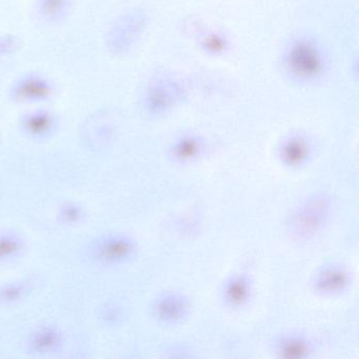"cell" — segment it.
Listing matches in <instances>:
<instances>
[{
	"label": "cell",
	"instance_id": "20",
	"mask_svg": "<svg viewBox=\"0 0 359 359\" xmlns=\"http://www.w3.org/2000/svg\"><path fill=\"white\" fill-rule=\"evenodd\" d=\"M20 41L16 35L10 33L0 34V58H7L20 50Z\"/></svg>",
	"mask_w": 359,
	"mask_h": 359
},
{
	"label": "cell",
	"instance_id": "13",
	"mask_svg": "<svg viewBox=\"0 0 359 359\" xmlns=\"http://www.w3.org/2000/svg\"><path fill=\"white\" fill-rule=\"evenodd\" d=\"M26 243L22 235L12 231L0 232V264L18 259L24 253Z\"/></svg>",
	"mask_w": 359,
	"mask_h": 359
},
{
	"label": "cell",
	"instance_id": "12",
	"mask_svg": "<svg viewBox=\"0 0 359 359\" xmlns=\"http://www.w3.org/2000/svg\"><path fill=\"white\" fill-rule=\"evenodd\" d=\"M73 0H36L35 10L46 24H58L66 20L72 9Z\"/></svg>",
	"mask_w": 359,
	"mask_h": 359
},
{
	"label": "cell",
	"instance_id": "18",
	"mask_svg": "<svg viewBox=\"0 0 359 359\" xmlns=\"http://www.w3.org/2000/svg\"><path fill=\"white\" fill-rule=\"evenodd\" d=\"M28 291V283L25 281L6 283L3 287H0V302L10 304L20 302L26 296Z\"/></svg>",
	"mask_w": 359,
	"mask_h": 359
},
{
	"label": "cell",
	"instance_id": "14",
	"mask_svg": "<svg viewBox=\"0 0 359 359\" xmlns=\"http://www.w3.org/2000/svg\"><path fill=\"white\" fill-rule=\"evenodd\" d=\"M203 150V140L197 136L186 135L174 142L172 147V156L180 163H190L194 161Z\"/></svg>",
	"mask_w": 359,
	"mask_h": 359
},
{
	"label": "cell",
	"instance_id": "6",
	"mask_svg": "<svg viewBox=\"0 0 359 359\" xmlns=\"http://www.w3.org/2000/svg\"><path fill=\"white\" fill-rule=\"evenodd\" d=\"M56 88L49 77L39 72L20 75L10 86L9 95L18 104H41L55 95Z\"/></svg>",
	"mask_w": 359,
	"mask_h": 359
},
{
	"label": "cell",
	"instance_id": "19",
	"mask_svg": "<svg viewBox=\"0 0 359 359\" xmlns=\"http://www.w3.org/2000/svg\"><path fill=\"white\" fill-rule=\"evenodd\" d=\"M85 216V210L79 203H73V201H68L65 203L60 208L58 211V217H60V222L66 224V226H74V224H79Z\"/></svg>",
	"mask_w": 359,
	"mask_h": 359
},
{
	"label": "cell",
	"instance_id": "10",
	"mask_svg": "<svg viewBox=\"0 0 359 359\" xmlns=\"http://www.w3.org/2000/svg\"><path fill=\"white\" fill-rule=\"evenodd\" d=\"M64 342V334L56 325H43L36 327L28 339V346L32 352L51 353L60 348Z\"/></svg>",
	"mask_w": 359,
	"mask_h": 359
},
{
	"label": "cell",
	"instance_id": "17",
	"mask_svg": "<svg viewBox=\"0 0 359 359\" xmlns=\"http://www.w3.org/2000/svg\"><path fill=\"white\" fill-rule=\"evenodd\" d=\"M199 46L205 53L212 56H219L229 49V41L226 36L218 32H208L199 39Z\"/></svg>",
	"mask_w": 359,
	"mask_h": 359
},
{
	"label": "cell",
	"instance_id": "4",
	"mask_svg": "<svg viewBox=\"0 0 359 359\" xmlns=\"http://www.w3.org/2000/svg\"><path fill=\"white\" fill-rule=\"evenodd\" d=\"M184 96V89L177 79L158 76L151 79L144 93V108L153 116L165 115L175 108Z\"/></svg>",
	"mask_w": 359,
	"mask_h": 359
},
{
	"label": "cell",
	"instance_id": "7",
	"mask_svg": "<svg viewBox=\"0 0 359 359\" xmlns=\"http://www.w3.org/2000/svg\"><path fill=\"white\" fill-rule=\"evenodd\" d=\"M58 119L52 111L35 109L25 113L20 118V128L29 137L46 140L57 129Z\"/></svg>",
	"mask_w": 359,
	"mask_h": 359
},
{
	"label": "cell",
	"instance_id": "9",
	"mask_svg": "<svg viewBox=\"0 0 359 359\" xmlns=\"http://www.w3.org/2000/svg\"><path fill=\"white\" fill-rule=\"evenodd\" d=\"M350 276L341 266H327L317 274L315 290L323 295H336L348 287Z\"/></svg>",
	"mask_w": 359,
	"mask_h": 359
},
{
	"label": "cell",
	"instance_id": "8",
	"mask_svg": "<svg viewBox=\"0 0 359 359\" xmlns=\"http://www.w3.org/2000/svg\"><path fill=\"white\" fill-rule=\"evenodd\" d=\"M188 313V300L180 294H165L153 304V314L161 323H180Z\"/></svg>",
	"mask_w": 359,
	"mask_h": 359
},
{
	"label": "cell",
	"instance_id": "15",
	"mask_svg": "<svg viewBox=\"0 0 359 359\" xmlns=\"http://www.w3.org/2000/svg\"><path fill=\"white\" fill-rule=\"evenodd\" d=\"M312 351L310 342L298 335H290L283 337L277 346V352L283 358H304L310 355Z\"/></svg>",
	"mask_w": 359,
	"mask_h": 359
},
{
	"label": "cell",
	"instance_id": "3",
	"mask_svg": "<svg viewBox=\"0 0 359 359\" xmlns=\"http://www.w3.org/2000/svg\"><path fill=\"white\" fill-rule=\"evenodd\" d=\"M148 26V16L142 10L126 12L113 22L106 33L107 49L115 56L127 55L140 43Z\"/></svg>",
	"mask_w": 359,
	"mask_h": 359
},
{
	"label": "cell",
	"instance_id": "16",
	"mask_svg": "<svg viewBox=\"0 0 359 359\" xmlns=\"http://www.w3.org/2000/svg\"><path fill=\"white\" fill-rule=\"evenodd\" d=\"M251 295V285L243 276H234L224 285V296L233 306H243Z\"/></svg>",
	"mask_w": 359,
	"mask_h": 359
},
{
	"label": "cell",
	"instance_id": "2",
	"mask_svg": "<svg viewBox=\"0 0 359 359\" xmlns=\"http://www.w3.org/2000/svg\"><path fill=\"white\" fill-rule=\"evenodd\" d=\"M332 207V199L327 195L316 194L309 197L289 216V232L298 239H310L316 236L329 222Z\"/></svg>",
	"mask_w": 359,
	"mask_h": 359
},
{
	"label": "cell",
	"instance_id": "5",
	"mask_svg": "<svg viewBox=\"0 0 359 359\" xmlns=\"http://www.w3.org/2000/svg\"><path fill=\"white\" fill-rule=\"evenodd\" d=\"M136 251L137 245L131 237L116 233L97 237L88 247L90 258L104 266L125 264L135 256Z\"/></svg>",
	"mask_w": 359,
	"mask_h": 359
},
{
	"label": "cell",
	"instance_id": "11",
	"mask_svg": "<svg viewBox=\"0 0 359 359\" xmlns=\"http://www.w3.org/2000/svg\"><path fill=\"white\" fill-rule=\"evenodd\" d=\"M310 144L304 136L293 135L285 138L281 144L279 154L287 167L298 168L306 163L310 156Z\"/></svg>",
	"mask_w": 359,
	"mask_h": 359
},
{
	"label": "cell",
	"instance_id": "1",
	"mask_svg": "<svg viewBox=\"0 0 359 359\" xmlns=\"http://www.w3.org/2000/svg\"><path fill=\"white\" fill-rule=\"evenodd\" d=\"M283 65L290 76L302 83H310L320 79L325 73V54L314 41L299 37L287 46Z\"/></svg>",
	"mask_w": 359,
	"mask_h": 359
}]
</instances>
